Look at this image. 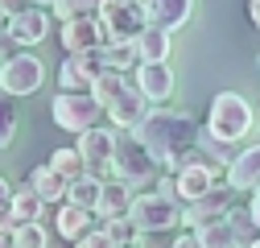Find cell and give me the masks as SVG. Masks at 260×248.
<instances>
[{
    "label": "cell",
    "mask_w": 260,
    "mask_h": 248,
    "mask_svg": "<svg viewBox=\"0 0 260 248\" xmlns=\"http://www.w3.org/2000/svg\"><path fill=\"white\" fill-rule=\"evenodd\" d=\"M133 137L153 153V158L161 162V170H178L186 162V153L199 145V124H194L186 112H174V108H153L137 129Z\"/></svg>",
    "instance_id": "6da1fadb"
},
{
    "label": "cell",
    "mask_w": 260,
    "mask_h": 248,
    "mask_svg": "<svg viewBox=\"0 0 260 248\" xmlns=\"http://www.w3.org/2000/svg\"><path fill=\"white\" fill-rule=\"evenodd\" d=\"M252 104L240 96V91H219V96L211 100V116H207V133L215 141H227V145H236L248 137L252 129Z\"/></svg>",
    "instance_id": "7a4b0ae2"
},
{
    "label": "cell",
    "mask_w": 260,
    "mask_h": 248,
    "mask_svg": "<svg viewBox=\"0 0 260 248\" xmlns=\"http://www.w3.org/2000/svg\"><path fill=\"white\" fill-rule=\"evenodd\" d=\"M108 108L91 96V91H58L54 96V124L58 129H67V133H87L95 129V124H104Z\"/></svg>",
    "instance_id": "3957f363"
},
{
    "label": "cell",
    "mask_w": 260,
    "mask_h": 248,
    "mask_svg": "<svg viewBox=\"0 0 260 248\" xmlns=\"http://www.w3.org/2000/svg\"><path fill=\"white\" fill-rule=\"evenodd\" d=\"M182 199H174V195H161L157 186L153 191H145V195H137V203H133V220L141 232H174L178 224H182V207H178Z\"/></svg>",
    "instance_id": "277c9868"
},
{
    "label": "cell",
    "mask_w": 260,
    "mask_h": 248,
    "mask_svg": "<svg viewBox=\"0 0 260 248\" xmlns=\"http://www.w3.org/2000/svg\"><path fill=\"white\" fill-rule=\"evenodd\" d=\"M116 145H120V129L116 124H95V129L79 133V153L87 158L91 178H116Z\"/></svg>",
    "instance_id": "5b68a950"
},
{
    "label": "cell",
    "mask_w": 260,
    "mask_h": 248,
    "mask_svg": "<svg viewBox=\"0 0 260 248\" xmlns=\"http://www.w3.org/2000/svg\"><path fill=\"white\" fill-rule=\"evenodd\" d=\"M108 29V42H137L149 25L145 0H104L100 13H95Z\"/></svg>",
    "instance_id": "8992f818"
},
{
    "label": "cell",
    "mask_w": 260,
    "mask_h": 248,
    "mask_svg": "<svg viewBox=\"0 0 260 248\" xmlns=\"http://www.w3.org/2000/svg\"><path fill=\"white\" fill-rule=\"evenodd\" d=\"M161 174H166V170H161V162L153 158V153L133 133H120V145H116V178L141 186V182H157Z\"/></svg>",
    "instance_id": "52a82bcc"
},
{
    "label": "cell",
    "mask_w": 260,
    "mask_h": 248,
    "mask_svg": "<svg viewBox=\"0 0 260 248\" xmlns=\"http://www.w3.org/2000/svg\"><path fill=\"white\" fill-rule=\"evenodd\" d=\"M236 199H240V191H236L232 182H223V186H215L211 195L194 199V203H182V224L190 232H199L207 224H219V220H227V211L236 207Z\"/></svg>",
    "instance_id": "ba28073f"
},
{
    "label": "cell",
    "mask_w": 260,
    "mask_h": 248,
    "mask_svg": "<svg viewBox=\"0 0 260 248\" xmlns=\"http://www.w3.org/2000/svg\"><path fill=\"white\" fill-rule=\"evenodd\" d=\"M108 67H112L108 62V46L104 50H87V54H67L62 67H58V83H62V91H91L95 79H100Z\"/></svg>",
    "instance_id": "9c48e42d"
},
{
    "label": "cell",
    "mask_w": 260,
    "mask_h": 248,
    "mask_svg": "<svg viewBox=\"0 0 260 248\" xmlns=\"http://www.w3.org/2000/svg\"><path fill=\"white\" fill-rule=\"evenodd\" d=\"M46 79V67H42V58L34 54H9L5 58V67H0V87L9 91V96H34V91L42 87Z\"/></svg>",
    "instance_id": "30bf717a"
},
{
    "label": "cell",
    "mask_w": 260,
    "mask_h": 248,
    "mask_svg": "<svg viewBox=\"0 0 260 248\" xmlns=\"http://www.w3.org/2000/svg\"><path fill=\"white\" fill-rule=\"evenodd\" d=\"M145 116H149V96L141 91V83H137V75H133V79L124 83V91L108 104V120L116 124L120 133H133Z\"/></svg>",
    "instance_id": "8fae6325"
},
{
    "label": "cell",
    "mask_w": 260,
    "mask_h": 248,
    "mask_svg": "<svg viewBox=\"0 0 260 248\" xmlns=\"http://www.w3.org/2000/svg\"><path fill=\"white\" fill-rule=\"evenodd\" d=\"M50 25H54V13H50V5H29L25 13L9 17L5 34H9V42H13V46H38V42H46Z\"/></svg>",
    "instance_id": "7c38bea8"
},
{
    "label": "cell",
    "mask_w": 260,
    "mask_h": 248,
    "mask_svg": "<svg viewBox=\"0 0 260 248\" xmlns=\"http://www.w3.org/2000/svg\"><path fill=\"white\" fill-rule=\"evenodd\" d=\"M62 50L67 54H87V50H104L108 46V29L100 17H75V21H62Z\"/></svg>",
    "instance_id": "4fadbf2b"
},
{
    "label": "cell",
    "mask_w": 260,
    "mask_h": 248,
    "mask_svg": "<svg viewBox=\"0 0 260 248\" xmlns=\"http://www.w3.org/2000/svg\"><path fill=\"white\" fill-rule=\"evenodd\" d=\"M133 203H137V186L124 178H108L104 199L95 207V220H124V215H133Z\"/></svg>",
    "instance_id": "5bb4252c"
},
{
    "label": "cell",
    "mask_w": 260,
    "mask_h": 248,
    "mask_svg": "<svg viewBox=\"0 0 260 248\" xmlns=\"http://www.w3.org/2000/svg\"><path fill=\"white\" fill-rule=\"evenodd\" d=\"M133 75H137L141 91L149 96V104H166L174 96V71H170V62H141Z\"/></svg>",
    "instance_id": "9a60e30c"
},
{
    "label": "cell",
    "mask_w": 260,
    "mask_h": 248,
    "mask_svg": "<svg viewBox=\"0 0 260 248\" xmlns=\"http://www.w3.org/2000/svg\"><path fill=\"white\" fill-rule=\"evenodd\" d=\"M227 182L236 186V191H256L260 186V145H244L236 153V162L227 166Z\"/></svg>",
    "instance_id": "2e32d148"
},
{
    "label": "cell",
    "mask_w": 260,
    "mask_h": 248,
    "mask_svg": "<svg viewBox=\"0 0 260 248\" xmlns=\"http://www.w3.org/2000/svg\"><path fill=\"white\" fill-rule=\"evenodd\" d=\"M50 203L34 191V186H17V191L5 199V215H13V224H34V220H42V211H46Z\"/></svg>",
    "instance_id": "e0dca14e"
},
{
    "label": "cell",
    "mask_w": 260,
    "mask_h": 248,
    "mask_svg": "<svg viewBox=\"0 0 260 248\" xmlns=\"http://www.w3.org/2000/svg\"><path fill=\"white\" fill-rule=\"evenodd\" d=\"M145 13H149V25H161V29H182L194 13V0H145Z\"/></svg>",
    "instance_id": "ac0fdd59"
},
{
    "label": "cell",
    "mask_w": 260,
    "mask_h": 248,
    "mask_svg": "<svg viewBox=\"0 0 260 248\" xmlns=\"http://www.w3.org/2000/svg\"><path fill=\"white\" fill-rule=\"evenodd\" d=\"M91 228H95V211L75 207V203H58V215H54V232H58V236H67V240H83Z\"/></svg>",
    "instance_id": "d6986e66"
},
{
    "label": "cell",
    "mask_w": 260,
    "mask_h": 248,
    "mask_svg": "<svg viewBox=\"0 0 260 248\" xmlns=\"http://www.w3.org/2000/svg\"><path fill=\"white\" fill-rule=\"evenodd\" d=\"M34 191L46 199V203H67V195H71V178H62L54 166H38V170H29V178H25Z\"/></svg>",
    "instance_id": "ffe728a7"
},
{
    "label": "cell",
    "mask_w": 260,
    "mask_h": 248,
    "mask_svg": "<svg viewBox=\"0 0 260 248\" xmlns=\"http://www.w3.org/2000/svg\"><path fill=\"white\" fill-rule=\"evenodd\" d=\"M137 50H141V62H170L174 34L161 29V25H145V34L137 38Z\"/></svg>",
    "instance_id": "44dd1931"
},
{
    "label": "cell",
    "mask_w": 260,
    "mask_h": 248,
    "mask_svg": "<svg viewBox=\"0 0 260 248\" xmlns=\"http://www.w3.org/2000/svg\"><path fill=\"white\" fill-rule=\"evenodd\" d=\"M50 166L62 174V178H71V182H79V178H87L91 170H87V158L79 153V145L71 149V145H62V149H54L50 153Z\"/></svg>",
    "instance_id": "7402d4cb"
},
{
    "label": "cell",
    "mask_w": 260,
    "mask_h": 248,
    "mask_svg": "<svg viewBox=\"0 0 260 248\" xmlns=\"http://www.w3.org/2000/svg\"><path fill=\"white\" fill-rule=\"evenodd\" d=\"M54 240V232L42 224V220H34V224H17L13 228V240L5 244V248H46Z\"/></svg>",
    "instance_id": "603a6c76"
},
{
    "label": "cell",
    "mask_w": 260,
    "mask_h": 248,
    "mask_svg": "<svg viewBox=\"0 0 260 248\" xmlns=\"http://www.w3.org/2000/svg\"><path fill=\"white\" fill-rule=\"evenodd\" d=\"M100 199H104V178H91V174H87V178L71 182V195H67V203L95 211V207H100Z\"/></svg>",
    "instance_id": "cb8c5ba5"
},
{
    "label": "cell",
    "mask_w": 260,
    "mask_h": 248,
    "mask_svg": "<svg viewBox=\"0 0 260 248\" xmlns=\"http://www.w3.org/2000/svg\"><path fill=\"white\" fill-rule=\"evenodd\" d=\"M199 244L203 248H244L240 236H236V228H232V220H219V224L199 228Z\"/></svg>",
    "instance_id": "d4e9b609"
},
{
    "label": "cell",
    "mask_w": 260,
    "mask_h": 248,
    "mask_svg": "<svg viewBox=\"0 0 260 248\" xmlns=\"http://www.w3.org/2000/svg\"><path fill=\"white\" fill-rule=\"evenodd\" d=\"M128 79H133L128 71H116V67H108V71H104L100 79H95V87H91V96H95V100H100V104L108 108V104H112V100L120 96V91H124V83H128Z\"/></svg>",
    "instance_id": "484cf974"
},
{
    "label": "cell",
    "mask_w": 260,
    "mask_h": 248,
    "mask_svg": "<svg viewBox=\"0 0 260 248\" xmlns=\"http://www.w3.org/2000/svg\"><path fill=\"white\" fill-rule=\"evenodd\" d=\"M100 5L104 0H54L50 13H54V21H75V17H95Z\"/></svg>",
    "instance_id": "4316f807"
},
{
    "label": "cell",
    "mask_w": 260,
    "mask_h": 248,
    "mask_svg": "<svg viewBox=\"0 0 260 248\" xmlns=\"http://www.w3.org/2000/svg\"><path fill=\"white\" fill-rule=\"evenodd\" d=\"M108 62L116 71H128L133 75L137 67H141V50H137V42H108Z\"/></svg>",
    "instance_id": "83f0119b"
},
{
    "label": "cell",
    "mask_w": 260,
    "mask_h": 248,
    "mask_svg": "<svg viewBox=\"0 0 260 248\" xmlns=\"http://www.w3.org/2000/svg\"><path fill=\"white\" fill-rule=\"evenodd\" d=\"M104 232H108L120 248H133V244H137V236H141V228L128 220V215H124V220H104Z\"/></svg>",
    "instance_id": "f1b7e54d"
},
{
    "label": "cell",
    "mask_w": 260,
    "mask_h": 248,
    "mask_svg": "<svg viewBox=\"0 0 260 248\" xmlns=\"http://www.w3.org/2000/svg\"><path fill=\"white\" fill-rule=\"evenodd\" d=\"M75 244H79V248H120V244H116L104 228H91V232H87L83 240H75Z\"/></svg>",
    "instance_id": "f546056e"
},
{
    "label": "cell",
    "mask_w": 260,
    "mask_h": 248,
    "mask_svg": "<svg viewBox=\"0 0 260 248\" xmlns=\"http://www.w3.org/2000/svg\"><path fill=\"white\" fill-rule=\"evenodd\" d=\"M174 248H203V244H199V232H178Z\"/></svg>",
    "instance_id": "4dcf8cb0"
},
{
    "label": "cell",
    "mask_w": 260,
    "mask_h": 248,
    "mask_svg": "<svg viewBox=\"0 0 260 248\" xmlns=\"http://www.w3.org/2000/svg\"><path fill=\"white\" fill-rule=\"evenodd\" d=\"M0 5H5V13H9V17H17V13H25L29 5H34V0H0Z\"/></svg>",
    "instance_id": "1f68e13d"
},
{
    "label": "cell",
    "mask_w": 260,
    "mask_h": 248,
    "mask_svg": "<svg viewBox=\"0 0 260 248\" xmlns=\"http://www.w3.org/2000/svg\"><path fill=\"white\" fill-rule=\"evenodd\" d=\"M13 133H17V120L5 116V129H0V145H13Z\"/></svg>",
    "instance_id": "d6a6232c"
},
{
    "label": "cell",
    "mask_w": 260,
    "mask_h": 248,
    "mask_svg": "<svg viewBox=\"0 0 260 248\" xmlns=\"http://www.w3.org/2000/svg\"><path fill=\"white\" fill-rule=\"evenodd\" d=\"M46 248H79V244H75V240H67V236H58V232H54V240H50Z\"/></svg>",
    "instance_id": "836d02e7"
},
{
    "label": "cell",
    "mask_w": 260,
    "mask_h": 248,
    "mask_svg": "<svg viewBox=\"0 0 260 248\" xmlns=\"http://www.w3.org/2000/svg\"><path fill=\"white\" fill-rule=\"evenodd\" d=\"M248 13H252V25L260 29V0H248Z\"/></svg>",
    "instance_id": "e575fe53"
},
{
    "label": "cell",
    "mask_w": 260,
    "mask_h": 248,
    "mask_svg": "<svg viewBox=\"0 0 260 248\" xmlns=\"http://www.w3.org/2000/svg\"><path fill=\"white\" fill-rule=\"evenodd\" d=\"M248 203H252V215H256V224H260V186L252 191V199H248Z\"/></svg>",
    "instance_id": "d590c367"
},
{
    "label": "cell",
    "mask_w": 260,
    "mask_h": 248,
    "mask_svg": "<svg viewBox=\"0 0 260 248\" xmlns=\"http://www.w3.org/2000/svg\"><path fill=\"white\" fill-rule=\"evenodd\" d=\"M34 5H54V0H34Z\"/></svg>",
    "instance_id": "8d00e7d4"
},
{
    "label": "cell",
    "mask_w": 260,
    "mask_h": 248,
    "mask_svg": "<svg viewBox=\"0 0 260 248\" xmlns=\"http://www.w3.org/2000/svg\"><path fill=\"white\" fill-rule=\"evenodd\" d=\"M252 248H260V240H256V244H252Z\"/></svg>",
    "instance_id": "74e56055"
},
{
    "label": "cell",
    "mask_w": 260,
    "mask_h": 248,
    "mask_svg": "<svg viewBox=\"0 0 260 248\" xmlns=\"http://www.w3.org/2000/svg\"><path fill=\"white\" fill-rule=\"evenodd\" d=\"M256 67H260V58H256Z\"/></svg>",
    "instance_id": "f35d334b"
}]
</instances>
